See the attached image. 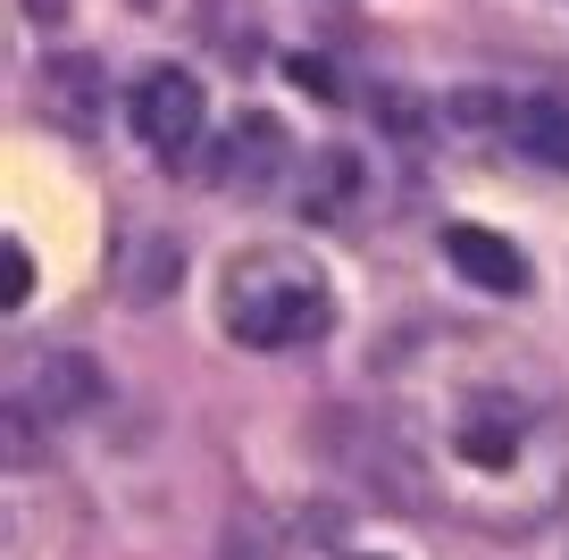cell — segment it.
<instances>
[{"label":"cell","mask_w":569,"mask_h":560,"mask_svg":"<svg viewBox=\"0 0 569 560\" xmlns=\"http://www.w3.org/2000/svg\"><path fill=\"white\" fill-rule=\"evenodd\" d=\"M436 469L478 527H545L569 493V419L536 368L495 343H461L436 368Z\"/></svg>","instance_id":"1"},{"label":"cell","mask_w":569,"mask_h":560,"mask_svg":"<svg viewBox=\"0 0 569 560\" xmlns=\"http://www.w3.org/2000/svg\"><path fill=\"white\" fill-rule=\"evenodd\" d=\"M218 327L243 351H302L336 327V284L310 251L293 243H251L218 277Z\"/></svg>","instance_id":"2"},{"label":"cell","mask_w":569,"mask_h":560,"mask_svg":"<svg viewBox=\"0 0 569 560\" xmlns=\"http://www.w3.org/2000/svg\"><path fill=\"white\" fill-rule=\"evenodd\" d=\"M284 176H293V134H284V118H268V109H243V118L218 134V151H210V184L218 193L260 201V193H277Z\"/></svg>","instance_id":"3"},{"label":"cell","mask_w":569,"mask_h":560,"mask_svg":"<svg viewBox=\"0 0 569 560\" xmlns=\"http://www.w3.org/2000/svg\"><path fill=\"white\" fill-rule=\"evenodd\" d=\"M126 118H134V134L160 159H184L201 142V126H210V92H201V76H184V68H151L134 92H126Z\"/></svg>","instance_id":"4"},{"label":"cell","mask_w":569,"mask_h":560,"mask_svg":"<svg viewBox=\"0 0 569 560\" xmlns=\"http://www.w3.org/2000/svg\"><path fill=\"white\" fill-rule=\"evenodd\" d=\"M109 402V377L92 368V351H42L34 368H26V386H18V419L26 427H76L92 419V410Z\"/></svg>","instance_id":"5"},{"label":"cell","mask_w":569,"mask_h":560,"mask_svg":"<svg viewBox=\"0 0 569 560\" xmlns=\"http://www.w3.org/2000/svg\"><path fill=\"white\" fill-rule=\"evenodd\" d=\"M34 109H42V126H59V134L92 142V134H101V118H109L101 59H84V51H59V59H42V76H34Z\"/></svg>","instance_id":"6"},{"label":"cell","mask_w":569,"mask_h":560,"mask_svg":"<svg viewBox=\"0 0 569 560\" xmlns=\"http://www.w3.org/2000/svg\"><path fill=\"white\" fill-rule=\"evenodd\" d=\"M495 126H502L511 151L536 159V168L569 176V92H519V101L495 109Z\"/></svg>","instance_id":"7"},{"label":"cell","mask_w":569,"mask_h":560,"mask_svg":"<svg viewBox=\"0 0 569 560\" xmlns=\"http://www.w3.org/2000/svg\"><path fill=\"white\" fill-rule=\"evenodd\" d=\"M184 277V243L160 227H126L118 234V293L134 301V310H151V301H168Z\"/></svg>","instance_id":"8"},{"label":"cell","mask_w":569,"mask_h":560,"mask_svg":"<svg viewBox=\"0 0 569 560\" xmlns=\"http://www.w3.org/2000/svg\"><path fill=\"white\" fill-rule=\"evenodd\" d=\"M445 260L461 268L478 293H528V251L519 243H502V234H486V227H445Z\"/></svg>","instance_id":"9"},{"label":"cell","mask_w":569,"mask_h":560,"mask_svg":"<svg viewBox=\"0 0 569 560\" xmlns=\"http://www.w3.org/2000/svg\"><path fill=\"white\" fill-rule=\"evenodd\" d=\"M360 193H369V168H360V151H319L302 176V218L310 227H336V218L360 210Z\"/></svg>","instance_id":"10"},{"label":"cell","mask_w":569,"mask_h":560,"mask_svg":"<svg viewBox=\"0 0 569 560\" xmlns=\"http://www.w3.org/2000/svg\"><path fill=\"white\" fill-rule=\"evenodd\" d=\"M201 34L243 68V59H260V9L251 0H201Z\"/></svg>","instance_id":"11"},{"label":"cell","mask_w":569,"mask_h":560,"mask_svg":"<svg viewBox=\"0 0 569 560\" xmlns=\"http://www.w3.org/2000/svg\"><path fill=\"white\" fill-rule=\"evenodd\" d=\"M218 560H284V552H277V527H268L260 510L227 519V536H218Z\"/></svg>","instance_id":"12"},{"label":"cell","mask_w":569,"mask_h":560,"mask_svg":"<svg viewBox=\"0 0 569 560\" xmlns=\"http://www.w3.org/2000/svg\"><path fill=\"white\" fill-rule=\"evenodd\" d=\"M284 76H293V84L310 92V101H343V76H336V59H284Z\"/></svg>","instance_id":"13"},{"label":"cell","mask_w":569,"mask_h":560,"mask_svg":"<svg viewBox=\"0 0 569 560\" xmlns=\"http://www.w3.org/2000/svg\"><path fill=\"white\" fill-rule=\"evenodd\" d=\"M377 118H386L402 142H419V134H427V109L410 101V92H377Z\"/></svg>","instance_id":"14"},{"label":"cell","mask_w":569,"mask_h":560,"mask_svg":"<svg viewBox=\"0 0 569 560\" xmlns=\"http://www.w3.org/2000/svg\"><path fill=\"white\" fill-rule=\"evenodd\" d=\"M34 301V260H26V243H9V310H26Z\"/></svg>","instance_id":"15"},{"label":"cell","mask_w":569,"mask_h":560,"mask_svg":"<svg viewBox=\"0 0 569 560\" xmlns=\"http://www.w3.org/2000/svg\"><path fill=\"white\" fill-rule=\"evenodd\" d=\"M26 18H34V26H59V18H68V0H26Z\"/></svg>","instance_id":"16"},{"label":"cell","mask_w":569,"mask_h":560,"mask_svg":"<svg viewBox=\"0 0 569 560\" xmlns=\"http://www.w3.org/2000/svg\"><path fill=\"white\" fill-rule=\"evenodd\" d=\"M343 560H386V552H343Z\"/></svg>","instance_id":"17"}]
</instances>
